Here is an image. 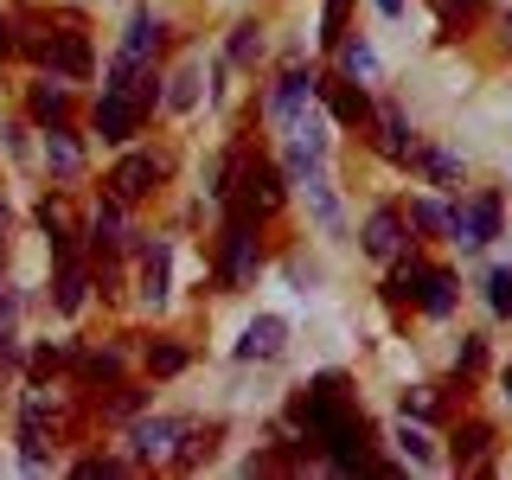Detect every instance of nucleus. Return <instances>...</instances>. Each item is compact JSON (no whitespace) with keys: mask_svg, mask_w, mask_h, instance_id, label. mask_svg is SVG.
<instances>
[{"mask_svg":"<svg viewBox=\"0 0 512 480\" xmlns=\"http://www.w3.org/2000/svg\"><path fill=\"white\" fill-rule=\"evenodd\" d=\"M500 397H506V404H512V365H506V372H500Z\"/></svg>","mask_w":512,"mask_h":480,"instance_id":"nucleus-45","label":"nucleus"},{"mask_svg":"<svg viewBox=\"0 0 512 480\" xmlns=\"http://www.w3.org/2000/svg\"><path fill=\"white\" fill-rule=\"evenodd\" d=\"M90 128L109 141V148H128V141L148 128V109H141L128 90H103V96L90 103Z\"/></svg>","mask_w":512,"mask_h":480,"instance_id":"nucleus-7","label":"nucleus"},{"mask_svg":"<svg viewBox=\"0 0 512 480\" xmlns=\"http://www.w3.org/2000/svg\"><path fill=\"white\" fill-rule=\"evenodd\" d=\"M167 167H173L167 154H154V148H135V141H128V148H122V160L103 173V192H109V199H122V205H141L148 192H160V180H167Z\"/></svg>","mask_w":512,"mask_h":480,"instance_id":"nucleus-5","label":"nucleus"},{"mask_svg":"<svg viewBox=\"0 0 512 480\" xmlns=\"http://www.w3.org/2000/svg\"><path fill=\"white\" fill-rule=\"evenodd\" d=\"M372 128H378V154L391 160V167H410V160H416V148H423V135L410 128V116H404V109H378V116H372Z\"/></svg>","mask_w":512,"mask_h":480,"instance_id":"nucleus-20","label":"nucleus"},{"mask_svg":"<svg viewBox=\"0 0 512 480\" xmlns=\"http://www.w3.org/2000/svg\"><path fill=\"white\" fill-rule=\"evenodd\" d=\"M160 39H167V20H160L154 7H135V13H128L122 52L109 58V71H103V90H128V84H135V71H148V64H154Z\"/></svg>","mask_w":512,"mask_h":480,"instance_id":"nucleus-3","label":"nucleus"},{"mask_svg":"<svg viewBox=\"0 0 512 480\" xmlns=\"http://www.w3.org/2000/svg\"><path fill=\"white\" fill-rule=\"evenodd\" d=\"M218 205H224V212H244V218H276L282 205H288V173L269 154H250L244 148V160H237V180H231V192H224Z\"/></svg>","mask_w":512,"mask_h":480,"instance_id":"nucleus-2","label":"nucleus"},{"mask_svg":"<svg viewBox=\"0 0 512 480\" xmlns=\"http://www.w3.org/2000/svg\"><path fill=\"white\" fill-rule=\"evenodd\" d=\"M13 58H20V20L0 13V64H13Z\"/></svg>","mask_w":512,"mask_h":480,"instance_id":"nucleus-41","label":"nucleus"},{"mask_svg":"<svg viewBox=\"0 0 512 480\" xmlns=\"http://www.w3.org/2000/svg\"><path fill=\"white\" fill-rule=\"evenodd\" d=\"M327 154H333L327 122H314V116H295V122H288V160H282L288 186L308 180V173H327Z\"/></svg>","mask_w":512,"mask_h":480,"instance_id":"nucleus-8","label":"nucleus"},{"mask_svg":"<svg viewBox=\"0 0 512 480\" xmlns=\"http://www.w3.org/2000/svg\"><path fill=\"white\" fill-rule=\"evenodd\" d=\"M13 314H20V288L0 282V327H13Z\"/></svg>","mask_w":512,"mask_h":480,"instance_id":"nucleus-43","label":"nucleus"},{"mask_svg":"<svg viewBox=\"0 0 512 480\" xmlns=\"http://www.w3.org/2000/svg\"><path fill=\"white\" fill-rule=\"evenodd\" d=\"M346 7H352V0H320V45L346 39Z\"/></svg>","mask_w":512,"mask_h":480,"instance_id":"nucleus-39","label":"nucleus"},{"mask_svg":"<svg viewBox=\"0 0 512 480\" xmlns=\"http://www.w3.org/2000/svg\"><path fill=\"white\" fill-rule=\"evenodd\" d=\"M314 103L327 109L340 128H372V116H378V103H372V90L359 84V77H346V71H320V90H314Z\"/></svg>","mask_w":512,"mask_h":480,"instance_id":"nucleus-6","label":"nucleus"},{"mask_svg":"<svg viewBox=\"0 0 512 480\" xmlns=\"http://www.w3.org/2000/svg\"><path fill=\"white\" fill-rule=\"evenodd\" d=\"M32 218H39V231H45V250H52V263H71V256H77V237H84V231L71 224L64 199H39V212H32Z\"/></svg>","mask_w":512,"mask_h":480,"instance_id":"nucleus-22","label":"nucleus"},{"mask_svg":"<svg viewBox=\"0 0 512 480\" xmlns=\"http://www.w3.org/2000/svg\"><path fill=\"white\" fill-rule=\"evenodd\" d=\"M493 442H500V429H493L487 416H461V423L448 429V461H455L461 474H493Z\"/></svg>","mask_w":512,"mask_h":480,"instance_id":"nucleus-9","label":"nucleus"},{"mask_svg":"<svg viewBox=\"0 0 512 480\" xmlns=\"http://www.w3.org/2000/svg\"><path fill=\"white\" fill-rule=\"evenodd\" d=\"M436 7V20H442V32H468L480 13H487V0H429Z\"/></svg>","mask_w":512,"mask_h":480,"instance_id":"nucleus-35","label":"nucleus"},{"mask_svg":"<svg viewBox=\"0 0 512 480\" xmlns=\"http://www.w3.org/2000/svg\"><path fill=\"white\" fill-rule=\"evenodd\" d=\"M372 7L384 13V20H404V7H410V0H372Z\"/></svg>","mask_w":512,"mask_h":480,"instance_id":"nucleus-44","label":"nucleus"},{"mask_svg":"<svg viewBox=\"0 0 512 480\" xmlns=\"http://www.w3.org/2000/svg\"><path fill=\"white\" fill-rule=\"evenodd\" d=\"M20 20V58L32 64V71H45L52 64V39H58V26L52 20H39V13H13Z\"/></svg>","mask_w":512,"mask_h":480,"instance_id":"nucleus-26","label":"nucleus"},{"mask_svg":"<svg viewBox=\"0 0 512 480\" xmlns=\"http://www.w3.org/2000/svg\"><path fill=\"white\" fill-rule=\"evenodd\" d=\"M186 365H192L186 340H148V378H180Z\"/></svg>","mask_w":512,"mask_h":480,"instance_id":"nucleus-32","label":"nucleus"},{"mask_svg":"<svg viewBox=\"0 0 512 480\" xmlns=\"http://www.w3.org/2000/svg\"><path fill=\"white\" fill-rule=\"evenodd\" d=\"M0 269H7V237H0Z\"/></svg>","mask_w":512,"mask_h":480,"instance_id":"nucleus-46","label":"nucleus"},{"mask_svg":"<svg viewBox=\"0 0 512 480\" xmlns=\"http://www.w3.org/2000/svg\"><path fill=\"white\" fill-rule=\"evenodd\" d=\"M0 148H7L13 160H26V154H32V148H26V128H20V122H7V128H0Z\"/></svg>","mask_w":512,"mask_h":480,"instance_id":"nucleus-42","label":"nucleus"},{"mask_svg":"<svg viewBox=\"0 0 512 480\" xmlns=\"http://www.w3.org/2000/svg\"><path fill=\"white\" fill-rule=\"evenodd\" d=\"M416 308H423L429 320H455L461 308V276L442 263H423V276H416Z\"/></svg>","mask_w":512,"mask_h":480,"instance_id":"nucleus-17","label":"nucleus"},{"mask_svg":"<svg viewBox=\"0 0 512 480\" xmlns=\"http://www.w3.org/2000/svg\"><path fill=\"white\" fill-rule=\"evenodd\" d=\"M135 256H141V301L160 314L173 301V244H167V237H141Z\"/></svg>","mask_w":512,"mask_h":480,"instance_id":"nucleus-13","label":"nucleus"},{"mask_svg":"<svg viewBox=\"0 0 512 480\" xmlns=\"http://www.w3.org/2000/svg\"><path fill=\"white\" fill-rule=\"evenodd\" d=\"M295 186L308 192L320 231H327V237H346V218H340V199H333V180H327V173H308V180H295Z\"/></svg>","mask_w":512,"mask_h":480,"instance_id":"nucleus-27","label":"nucleus"},{"mask_svg":"<svg viewBox=\"0 0 512 480\" xmlns=\"http://www.w3.org/2000/svg\"><path fill=\"white\" fill-rule=\"evenodd\" d=\"M237 160H244V141H231V148H218V154H212V167H205V199H224V192H231Z\"/></svg>","mask_w":512,"mask_h":480,"instance_id":"nucleus-34","label":"nucleus"},{"mask_svg":"<svg viewBox=\"0 0 512 480\" xmlns=\"http://www.w3.org/2000/svg\"><path fill=\"white\" fill-rule=\"evenodd\" d=\"M186 416H128V455L135 461H167L173 455V436H180Z\"/></svg>","mask_w":512,"mask_h":480,"instance_id":"nucleus-14","label":"nucleus"},{"mask_svg":"<svg viewBox=\"0 0 512 480\" xmlns=\"http://www.w3.org/2000/svg\"><path fill=\"white\" fill-rule=\"evenodd\" d=\"M64 378H71L77 391H109V384L128 378V365H122L116 346H84V340H71V365H64Z\"/></svg>","mask_w":512,"mask_h":480,"instance_id":"nucleus-10","label":"nucleus"},{"mask_svg":"<svg viewBox=\"0 0 512 480\" xmlns=\"http://www.w3.org/2000/svg\"><path fill=\"white\" fill-rule=\"evenodd\" d=\"M199 96H205V71H199V64H186V71L167 77V96H160V109L186 116V109H199Z\"/></svg>","mask_w":512,"mask_h":480,"instance_id":"nucleus-30","label":"nucleus"},{"mask_svg":"<svg viewBox=\"0 0 512 480\" xmlns=\"http://www.w3.org/2000/svg\"><path fill=\"white\" fill-rule=\"evenodd\" d=\"M288 352V320L282 314H256L244 327V340H237V359L244 365H276Z\"/></svg>","mask_w":512,"mask_h":480,"instance_id":"nucleus-18","label":"nucleus"},{"mask_svg":"<svg viewBox=\"0 0 512 480\" xmlns=\"http://www.w3.org/2000/svg\"><path fill=\"white\" fill-rule=\"evenodd\" d=\"M480 372H487V340H480V333H461V346H455V378L474 384Z\"/></svg>","mask_w":512,"mask_h":480,"instance_id":"nucleus-37","label":"nucleus"},{"mask_svg":"<svg viewBox=\"0 0 512 480\" xmlns=\"http://www.w3.org/2000/svg\"><path fill=\"white\" fill-rule=\"evenodd\" d=\"M218 442H224V416H212V423H180V436H173V468L180 474H199L205 461L218 455Z\"/></svg>","mask_w":512,"mask_h":480,"instance_id":"nucleus-15","label":"nucleus"},{"mask_svg":"<svg viewBox=\"0 0 512 480\" xmlns=\"http://www.w3.org/2000/svg\"><path fill=\"white\" fill-rule=\"evenodd\" d=\"M263 52H269L263 26H256V20H237V26H231V39H224V64H244V71H250V64L263 58Z\"/></svg>","mask_w":512,"mask_h":480,"instance_id":"nucleus-31","label":"nucleus"},{"mask_svg":"<svg viewBox=\"0 0 512 480\" xmlns=\"http://www.w3.org/2000/svg\"><path fill=\"white\" fill-rule=\"evenodd\" d=\"M391 442H397V455H404L410 468H436V442H429V429L416 423V416H397Z\"/></svg>","mask_w":512,"mask_h":480,"instance_id":"nucleus-28","label":"nucleus"},{"mask_svg":"<svg viewBox=\"0 0 512 480\" xmlns=\"http://www.w3.org/2000/svg\"><path fill=\"white\" fill-rule=\"evenodd\" d=\"M314 90H320V71H282L276 77V90H269V122H295V116H308V103H314Z\"/></svg>","mask_w":512,"mask_h":480,"instance_id":"nucleus-16","label":"nucleus"},{"mask_svg":"<svg viewBox=\"0 0 512 480\" xmlns=\"http://www.w3.org/2000/svg\"><path fill=\"white\" fill-rule=\"evenodd\" d=\"M71 474L77 480H116V474H128V461H116V455H84Z\"/></svg>","mask_w":512,"mask_h":480,"instance_id":"nucleus-40","label":"nucleus"},{"mask_svg":"<svg viewBox=\"0 0 512 480\" xmlns=\"http://www.w3.org/2000/svg\"><path fill=\"white\" fill-rule=\"evenodd\" d=\"M71 109H77V96H71V84H64V77L39 71V77L26 84V122H32V128H58V122H71Z\"/></svg>","mask_w":512,"mask_h":480,"instance_id":"nucleus-11","label":"nucleus"},{"mask_svg":"<svg viewBox=\"0 0 512 480\" xmlns=\"http://www.w3.org/2000/svg\"><path fill=\"white\" fill-rule=\"evenodd\" d=\"M52 77H64V84H84V77L96 71V58H90V39L77 26H58V39H52V64H45Z\"/></svg>","mask_w":512,"mask_h":480,"instance_id":"nucleus-21","label":"nucleus"},{"mask_svg":"<svg viewBox=\"0 0 512 480\" xmlns=\"http://www.w3.org/2000/svg\"><path fill=\"white\" fill-rule=\"evenodd\" d=\"M39 135H45V173H52V180H84V135H77L71 122L39 128Z\"/></svg>","mask_w":512,"mask_h":480,"instance_id":"nucleus-19","label":"nucleus"},{"mask_svg":"<svg viewBox=\"0 0 512 480\" xmlns=\"http://www.w3.org/2000/svg\"><path fill=\"white\" fill-rule=\"evenodd\" d=\"M480 295H487V314H493V320H512V269H506V263H493Z\"/></svg>","mask_w":512,"mask_h":480,"instance_id":"nucleus-36","label":"nucleus"},{"mask_svg":"<svg viewBox=\"0 0 512 480\" xmlns=\"http://www.w3.org/2000/svg\"><path fill=\"white\" fill-rule=\"evenodd\" d=\"M263 218H244V212H224V231H218V263H212V288L218 295H237L263 276Z\"/></svg>","mask_w":512,"mask_h":480,"instance_id":"nucleus-1","label":"nucleus"},{"mask_svg":"<svg viewBox=\"0 0 512 480\" xmlns=\"http://www.w3.org/2000/svg\"><path fill=\"white\" fill-rule=\"evenodd\" d=\"M90 295V263L71 256V263H52V314H77Z\"/></svg>","mask_w":512,"mask_h":480,"instance_id":"nucleus-24","label":"nucleus"},{"mask_svg":"<svg viewBox=\"0 0 512 480\" xmlns=\"http://www.w3.org/2000/svg\"><path fill=\"white\" fill-rule=\"evenodd\" d=\"M359 250L372 256V263H391V256H404V250H410V218L397 212V205H378V212L365 218V231H359Z\"/></svg>","mask_w":512,"mask_h":480,"instance_id":"nucleus-12","label":"nucleus"},{"mask_svg":"<svg viewBox=\"0 0 512 480\" xmlns=\"http://www.w3.org/2000/svg\"><path fill=\"white\" fill-rule=\"evenodd\" d=\"M500 231H506V205H500V192H474V199L448 205V244H455L461 256H480Z\"/></svg>","mask_w":512,"mask_h":480,"instance_id":"nucleus-4","label":"nucleus"},{"mask_svg":"<svg viewBox=\"0 0 512 480\" xmlns=\"http://www.w3.org/2000/svg\"><path fill=\"white\" fill-rule=\"evenodd\" d=\"M461 384V378H455ZM455 384H410L404 397H397V416H416V423H442L448 410H455Z\"/></svg>","mask_w":512,"mask_h":480,"instance_id":"nucleus-23","label":"nucleus"},{"mask_svg":"<svg viewBox=\"0 0 512 480\" xmlns=\"http://www.w3.org/2000/svg\"><path fill=\"white\" fill-rule=\"evenodd\" d=\"M410 231L448 237V205H442V199H410Z\"/></svg>","mask_w":512,"mask_h":480,"instance_id":"nucleus-38","label":"nucleus"},{"mask_svg":"<svg viewBox=\"0 0 512 480\" xmlns=\"http://www.w3.org/2000/svg\"><path fill=\"white\" fill-rule=\"evenodd\" d=\"M333 58H340V71H346V77H359V84H372V77H378V52H372V39H340V45H333Z\"/></svg>","mask_w":512,"mask_h":480,"instance_id":"nucleus-33","label":"nucleus"},{"mask_svg":"<svg viewBox=\"0 0 512 480\" xmlns=\"http://www.w3.org/2000/svg\"><path fill=\"white\" fill-rule=\"evenodd\" d=\"M410 167L423 173L429 186H442V192H455V186H461V160L448 154V148H429V141H423V148H416V160H410Z\"/></svg>","mask_w":512,"mask_h":480,"instance_id":"nucleus-29","label":"nucleus"},{"mask_svg":"<svg viewBox=\"0 0 512 480\" xmlns=\"http://www.w3.org/2000/svg\"><path fill=\"white\" fill-rule=\"evenodd\" d=\"M506 39H512V13H506Z\"/></svg>","mask_w":512,"mask_h":480,"instance_id":"nucleus-47","label":"nucleus"},{"mask_svg":"<svg viewBox=\"0 0 512 480\" xmlns=\"http://www.w3.org/2000/svg\"><path fill=\"white\" fill-rule=\"evenodd\" d=\"M26 384H58L64 378V365H71V340H39V346H26Z\"/></svg>","mask_w":512,"mask_h":480,"instance_id":"nucleus-25","label":"nucleus"}]
</instances>
